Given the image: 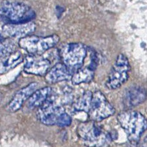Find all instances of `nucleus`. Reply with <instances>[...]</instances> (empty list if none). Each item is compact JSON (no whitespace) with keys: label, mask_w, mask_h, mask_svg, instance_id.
<instances>
[{"label":"nucleus","mask_w":147,"mask_h":147,"mask_svg":"<svg viewBox=\"0 0 147 147\" xmlns=\"http://www.w3.org/2000/svg\"><path fill=\"white\" fill-rule=\"evenodd\" d=\"M77 134L88 147H108L113 141L112 135L92 120L80 123L77 127Z\"/></svg>","instance_id":"obj_1"},{"label":"nucleus","mask_w":147,"mask_h":147,"mask_svg":"<svg viewBox=\"0 0 147 147\" xmlns=\"http://www.w3.org/2000/svg\"><path fill=\"white\" fill-rule=\"evenodd\" d=\"M37 116L39 121L48 126L57 125L61 127L70 126L72 117L61 104H57L49 98L37 111Z\"/></svg>","instance_id":"obj_2"},{"label":"nucleus","mask_w":147,"mask_h":147,"mask_svg":"<svg viewBox=\"0 0 147 147\" xmlns=\"http://www.w3.org/2000/svg\"><path fill=\"white\" fill-rule=\"evenodd\" d=\"M117 121L131 142L139 141L141 135L147 129L146 119L136 111L126 110L119 113Z\"/></svg>","instance_id":"obj_3"},{"label":"nucleus","mask_w":147,"mask_h":147,"mask_svg":"<svg viewBox=\"0 0 147 147\" xmlns=\"http://www.w3.org/2000/svg\"><path fill=\"white\" fill-rule=\"evenodd\" d=\"M35 13L32 8L20 2L1 0L0 17L7 23H22L35 19Z\"/></svg>","instance_id":"obj_4"},{"label":"nucleus","mask_w":147,"mask_h":147,"mask_svg":"<svg viewBox=\"0 0 147 147\" xmlns=\"http://www.w3.org/2000/svg\"><path fill=\"white\" fill-rule=\"evenodd\" d=\"M88 53V48L81 43H69L62 46L60 57L62 63L73 74L82 67Z\"/></svg>","instance_id":"obj_5"},{"label":"nucleus","mask_w":147,"mask_h":147,"mask_svg":"<svg viewBox=\"0 0 147 147\" xmlns=\"http://www.w3.org/2000/svg\"><path fill=\"white\" fill-rule=\"evenodd\" d=\"M60 38L56 34L46 37L28 36L19 39V46L30 55H41L56 45Z\"/></svg>","instance_id":"obj_6"},{"label":"nucleus","mask_w":147,"mask_h":147,"mask_svg":"<svg viewBox=\"0 0 147 147\" xmlns=\"http://www.w3.org/2000/svg\"><path fill=\"white\" fill-rule=\"evenodd\" d=\"M131 67L128 59L123 54L118 55L108 75L105 85L110 90L119 88L127 81Z\"/></svg>","instance_id":"obj_7"},{"label":"nucleus","mask_w":147,"mask_h":147,"mask_svg":"<svg viewBox=\"0 0 147 147\" xmlns=\"http://www.w3.org/2000/svg\"><path fill=\"white\" fill-rule=\"evenodd\" d=\"M115 110L105 95L100 91L92 94L90 110L88 113L90 120L99 122L114 114Z\"/></svg>","instance_id":"obj_8"},{"label":"nucleus","mask_w":147,"mask_h":147,"mask_svg":"<svg viewBox=\"0 0 147 147\" xmlns=\"http://www.w3.org/2000/svg\"><path fill=\"white\" fill-rule=\"evenodd\" d=\"M50 60L42 55H29L24 59V71L28 74L44 77L50 69Z\"/></svg>","instance_id":"obj_9"},{"label":"nucleus","mask_w":147,"mask_h":147,"mask_svg":"<svg viewBox=\"0 0 147 147\" xmlns=\"http://www.w3.org/2000/svg\"><path fill=\"white\" fill-rule=\"evenodd\" d=\"M36 24L33 21L22 23H7L2 26L3 36L10 38H23L33 34L36 30Z\"/></svg>","instance_id":"obj_10"},{"label":"nucleus","mask_w":147,"mask_h":147,"mask_svg":"<svg viewBox=\"0 0 147 147\" xmlns=\"http://www.w3.org/2000/svg\"><path fill=\"white\" fill-rule=\"evenodd\" d=\"M37 82H31L29 84L24 87L20 89L15 93L14 96L9 102L8 105L6 107V110L10 112H16L21 108L23 104L29 97L33 94V93L38 89Z\"/></svg>","instance_id":"obj_11"},{"label":"nucleus","mask_w":147,"mask_h":147,"mask_svg":"<svg viewBox=\"0 0 147 147\" xmlns=\"http://www.w3.org/2000/svg\"><path fill=\"white\" fill-rule=\"evenodd\" d=\"M97 56L94 52L91 54V62L90 65L86 67H81L74 73L71 81L77 85L82 83H88L92 81L94 77L95 68L97 65Z\"/></svg>","instance_id":"obj_12"},{"label":"nucleus","mask_w":147,"mask_h":147,"mask_svg":"<svg viewBox=\"0 0 147 147\" xmlns=\"http://www.w3.org/2000/svg\"><path fill=\"white\" fill-rule=\"evenodd\" d=\"M147 98V91L141 86H130L125 91L123 103L127 108H133L143 103Z\"/></svg>","instance_id":"obj_13"},{"label":"nucleus","mask_w":147,"mask_h":147,"mask_svg":"<svg viewBox=\"0 0 147 147\" xmlns=\"http://www.w3.org/2000/svg\"><path fill=\"white\" fill-rule=\"evenodd\" d=\"M72 75L73 73L63 63H58L50 67L44 78L47 83L53 84L70 80Z\"/></svg>","instance_id":"obj_14"},{"label":"nucleus","mask_w":147,"mask_h":147,"mask_svg":"<svg viewBox=\"0 0 147 147\" xmlns=\"http://www.w3.org/2000/svg\"><path fill=\"white\" fill-rule=\"evenodd\" d=\"M52 93V88L46 86L35 90L27 100V106L29 109L39 108L47 100Z\"/></svg>","instance_id":"obj_15"},{"label":"nucleus","mask_w":147,"mask_h":147,"mask_svg":"<svg viewBox=\"0 0 147 147\" xmlns=\"http://www.w3.org/2000/svg\"><path fill=\"white\" fill-rule=\"evenodd\" d=\"M24 61V57L19 51L12 53L0 60V75L5 74Z\"/></svg>","instance_id":"obj_16"},{"label":"nucleus","mask_w":147,"mask_h":147,"mask_svg":"<svg viewBox=\"0 0 147 147\" xmlns=\"http://www.w3.org/2000/svg\"><path fill=\"white\" fill-rule=\"evenodd\" d=\"M93 93L86 91L81 97L79 98L73 104V110L76 112H84L88 113L92 102Z\"/></svg>","instance_id":"obj_17"},{"label":"nucleus","mask_w":147,"mask_h":147,"mask_svg":"<svg viewBox=\"0 0 147 147\" xmlns=\"http://www.w3.org/2000/svg\"><path fill=\"white\" fill-rule=\"evenodd\" d=\"M19 43L14 38H7L0 41V60L16 52Z\"/></svg>","instance_id":"obj_18"},{"label":"nucleus","mask_w":147,"mask_h":147,"mask_svg":"<svg viewBox=\"0 0 147 147\" xmlns=\"http://www.w3.org/2000/svg\"><path fill=\"white\" fill-rule=\"evenodd\" d=\"M140 147H147V136L142 140L141 144V146Z\"/></svg>","instance_id":"obj_19"},{"label":"nucleus","mask_w":147,"mask_h":147,"mask_svg":"<svg viewBox=\"0 0 147 147\" xmlns=\"http://www.w3.org/2000/svg\"><path fill=\"white\" fill-rule=\"evenodd\" d=\"M1 40H2V36H1V34L0 33V41H1Z\"/></svg>","instance_id":"obj_20"}]
</instances>
